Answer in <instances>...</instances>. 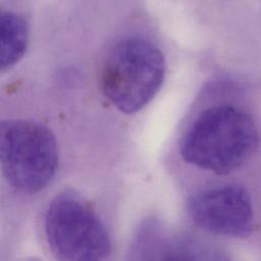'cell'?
<instances>
[{"label": "cell", "mask_w": 261, "mask_h": 261, "mask_svg": "<svg viewBox=\"0 0 261 261\" xmlns=\"http://www.w3.org/2000/svg\"><path fill=\"white\" fill-rule=\"evenodd\" d=\"M258 130L245 111L227 104L202 111L185 134L181 158L189 164L223 175L242 166L257 149Z\"/></svg>", "instance_id": "cell-1"}, {"label": "cell", "mask_w": 261, "mask_h": 261, "mask_svg": "<svg viewBox=\"0 0 261 261\" xmlns=\"http://www.w3.org/2000/svg\"><path fill=\"white\" fill-rule=\"evenodd\" d=\"M164 74L165 60L156 46L143 39L126 38L116 43L107 55L102 92L118 110L134 113L154 98Z\"/></svg>", "instance_id": "cell-2"}, {"label": "cell", "mask_w": 261, "mask_h": 261, "mask_svg": "<svg viewBox=\"0 0 261 261\" xmlns=\"http://www.w3.org/2000/svg\"><path fill=\"white\" fill-rule=\"evenodd\" d=\"M0 161L12 188L23 194L38 193L48 186L56 172L55 138L38 122L3 120L0 124Z\"/></svg>", "instance_id": "cell-3"}, {"label": "cell", "mask_w": 261, "mask_h": 261, "mask_svg": "<svg viewBox=\"0 0 261 261\" xmlns=\"http://www.w3.org/2000/svg\"><path fill=\"white\" fill-rule=\"evenodd\" d=\"M44 232L51 252L60 260L96 261L111 252L106 227L94 210L71 192H63L49 203Z\"/></svg>", "instance_id": "cell-4"}, {"label": "cell", "mask_w": 261, "mask_h": 261, "mask_svg": "<svg viewBox=\"0 0 261 261\" xmlns=\"http://www.w3.org/2000/svg\"><path fill=\"white\" fill-rule=\"evenodd\" d=\"M188 212L197 226L217 236L247 238L254 229L250 195L239 185H226L195 194L188 202Z\"/></svg>", "instance_id": "cell-5"}, {"label": "cell", "mask_w": 261, "mask_h": 261, "mask_svg": "<svg viewBox=\"0 0 261 261\" xmlns=\"http://www.w3.org/2000/svg\"><path fill=\"white\" fill-rule=\"evenodd\" d=\"M28 43V29L21 17L3 13L0 19V68L13 66L23 55Z\"/></svg>", "instance_id": "cell-6"}]
</instances>
